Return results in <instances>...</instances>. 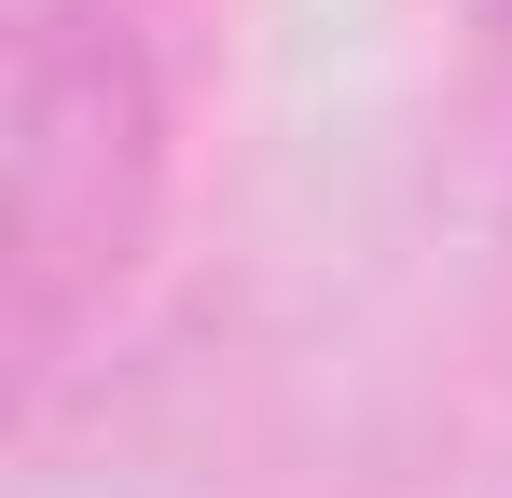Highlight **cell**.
<instances>
[{
    "mask_svg": "<svg viewBox=\"0 0 512 498\" xmlns=\"http://www.w3.org/2000/svg\"><path fill=\"white\" fill-rule=\"evenodd\" d=\"M0 180H14V360L56 374L111 319L167 208V83L111 0H28Z\"/></svg>",
    "mask_w": 512,
    "mask_h": 498,
    "instance_id": "cell-1",
    "label": "cell"
},
{
    "mask_svg": "<svg viewBox=\"0 0 512 498\" xmlns=\"http://www.w3.org/2000/svg\"><path fill=\"white\" fill-rule=\"evenodd\" d=\"M485 42H499V97H512V0H485Z\"/></svg>",
    "mask_w": 512,
    "mask_h": 498,
    "instance_id": "cell-2",
    "label": "cell"
}]
</instances>
